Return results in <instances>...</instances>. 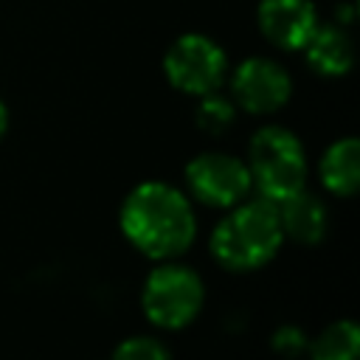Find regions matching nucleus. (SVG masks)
Instances as JSON below:
<instances>
[{
  "instance_id": "obj_5",
  "label": "nucleus",
  "mask_w": 360,
  "mask_h": 360,
  "mask_svg": "<svg viewBox=\"0 0 360 360\" xmlns=\"http://www.w3.org/2000/svg\"><path fill=\"white\" fill-rule=\"evenodd\" d=\"M163 70L177 90L191 96H205L214 93L225 76V53L208 37L186 34L169 48L163 59Z\"/></svg>"
},
{
  "instance_id": "obj_16",
  "label": "nucleus",
  "mask_w": 360,
  "mask_h": 360,
  "mask_svg": "<svg viewBox=\"0 0 360 360\" xmlns=\"http://www.w3.org/2000/svg\"><path fill=\"white\" fill-rule=\"evenodd\" d=\"M6 124H8V112H6V107H3V101H0V138H3V132H6Z\"/></svg>"
},
{
  "instance_id": "obj_13",
  "label": "nucleus",
  "mask_w": 360,
  "mask_h": 360,
  "mask_svg": "<svg viewBox=\"0 0 360 360\" xmlns=\"http://www.w3.org/2000/svg\"><path fill=\"white\" fill-rule=\"evenodd\" d=\"M231 124H233V104L228 98H219V96L205 93L202 101H200V107H197V127L205 129V132H211V135H219Z\"/></svg>"
},
{
  "instance_id": "obj_4",
  "label": "nucleus",
  "mask_w": 360,
  "mask_h": 360,
  "mask_svg": "<svg viewBox=\"0 0 360 360\" xmlns=\"http://www.w3.org/2000/svg\"><path fill=\"white\" fill-rule=\"evenodd\" d=\"M143 312L163 329L186 326L202 304V281L194 270L180 264H163L149 273L143 284Z\"/></svg>"
},
{
  "instance_id": "obj_11",
  "label": "nucleus",
  "mask_w": 360,
  "mask_h": 360,
  "mask_svg": "<svg viewBox=\"0 0 360 360\" xmlns=\"http://www.w3.org/2000/svg\"><path fill=\"white\" fill-rule=\"evenodd\" d=\"M321 180L329 191L349 197L360 183V143L354 138H343L332 143L321 160Z\"/></svg>"
},
{
  "instance_id": "obj_12",
  "label": "nucleus",
  "mask_w": 360,
  "mask_h": 360,
  "mask_svg": "<svg viewBox=\"0 0 360 360\" xmlns=\"http://www.w3.org/2000/svg\"><path fill=\"white\" fill-rule=\"evenodd\" d=\"M312 360H360V332L352 321H338L321 332Z\"/></svg>"
},
{
  "instance_id": "obj_6",
  "label": "nucleus",
  "mask_w": 360,
  "mask_h": 360,
  "mask_svg": "<svg viewBox=\"0 0 360 360\" xmlns=\"http://www.w3.org/2000/svg\"><path fill=\"white\" fill-rule=\"evenodd\" d=\"M186 183L200 202L228 208V205H236L248 194L250 172L242 160H236L231 155L208 152V155H197L188 163Z\"/></svg>"
},
{
  "instance_id": "obj_8",
  "label": "nucleus",
  "mask_w": 360,
  "mask_h": 360,
  "mask_svg": "<svg viewBox=\"0 0 360 360\" xmlns=\"http://www.w3.org/2000/svg\"><path fill=\"white\" fill-rule=\"evenodd\" d=\"M315 25L318 20H315V8L309 0H262L259 3L262 34L284 51L304 48Z\"/></svg>"
},
{
  "instance_id": "obj_2",
  "label": "nucleus",
  "mask_w": 360,
  "mask_h": 360,
  "mask_svg": "<svg viewBox=\"0 0 360 360\" xmlns=\"http://www.w3.org/2000/svg\"><path fill=\"white\" fill-rule=\"evenodd\" d=\"M278 208L270 200H256L231 211L211 233V253L231 270H253L270 262L281 245Z\"/></svg>"
},
{
  "instance_id": "obj_14",
  "label": "nucleus",
  "mask_w": 360,
  "mask_h": 360,
  "mask_svg": "<svg viewBox=\"0 0 360 360\" xmlns=\"http://www.w3.org/2000/svg\"><path fill=\"white\" fill-rule=\"evenodd\" d=\"M112 360H172V357L160 340L138 335V338H127L124 343H118Z\"/></svg>"
},
{
  "instance_id": "obj_9",
  "label": "nucleus",
  "mask_w": 360,
  "mask_h": 360,
  "mask_svg": "<svg viewBox=\"0 0 360 360\" xmlns=\"http://www.w3.org/2000/svg\"><path fill=\"white\" fill-rule=\"evenodd\" d=\"M278 222H281L284 236H290L301 245H318L326 236L329 214L318 197H312L301 188L292 197L278 202Z\"/></svg>"
},
{
  "instance_id": "obj_3",
  "label": "nucleus",
  "mask_w": 360,
  "mask_h": 360,
  "mask_svg": "<svg viewBox=\"0 0 360 360\" xmlns=\"http://www.w3.org/2000/svg\"><path fill=\"white\" fill-rule=\"evenodd\" d=\"M250 183L259 186L262 197L270 202H281L304 188L307 180V158L301 141L281 129L264 127L250 141Z\"/></svg>"
},
{
  "instance_id": "obj_15",
  "label": "nucleus",
  "mask_w": 360,
  "mask_h": 360,
  "mask_svg": "<svg viewBox=\"0 0 360 360\" xmlns=\"http://www.w3.org/2000/svg\"><path fill=\"white\" fill-rule=\"evenodd\" d=\"M307 346V338L298 326H281L276 335H273V349L281 354V357H298Z\"/></svg>"
},
{
  "instance_id": "obj_10",
  "label": "nucleus",
  "mask_w": 360,
  "mask_h": 360,
  "mask_svg": "<svg viewBox=\"0 0 360 360\" xmlns=\"http://www.w3.org/2000/svg\"><path fill=\"white\" fill-rule=\"evenodd\" d=\"M304 51H307V62L323 76H343L354 59L352 39L335 25H323V28L315 25L309 39L304 42Z\"/></svg>"
},
{
  "instance_id": "obj_7",
  "label": "nucleus",
  "mask_w": 360,
  "mask_h": 360,
  "mask_svg": "<svg viewBox=\"0 0 360 360\" xmlns=\"http://www.w3.org/2000/svg\"><path fill=\"white\" fill-rule=\"evenodd\" d=\"M290 76L270 59H248L233 73V98L248 112H273L290 98Z\"/></svg>"
},
{
  "instance_id": "obj_1",
  "label": "nucleus",
  "mask_w": 360,
  "mask_h": 360,
  "mask_svg": "<svg viewBox=\"0 0 360 360\" xmlns=\"http://www.w3.org/2000/svg\"><path fill=\"white\" fill-rule=\"evenodd\" d=\"M127 239L152 259L183 253L194 239V211L188 200L166 183H141L121 205Z\"/></svg>"
}]
</instances>
